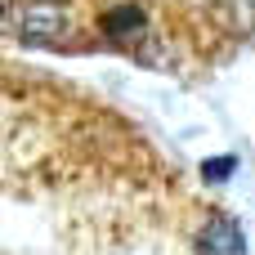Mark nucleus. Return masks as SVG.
I'll use <instances>...</instances> for the list:
<instances>
[{
    "label": "nucleus",
    "mask_w": 255,
    "mask_h": 255,
    "mask_svg": "<svg viewBox=\"0 0 255 255\" xmlns=\"http://www.w3.org/2000/svg\"><path fill=\"white\" fill-rule=\"evenodd\" d=\"M103 31H108V40H117V45H134V40L143 36V13H139V9H117V13L103 18Z\"/></svg>",
    "instance_id": "3"
},
{
    "label": "nucleus",
    "mask_w": 255,
    "mask_h": 255,
    "mask_svg": "<svg viewBox=\"0 0 255 255\" xmlns=\"http://www.w3.org/2000/svg\"><path fill=\"white\" fill-rule=\"evenodd\" d=\"M202 255H242V233L229 220H211L202 233Z\"/></svg>",
    "instance_id": "2"
},
{
    "label": "nucleus",
    "mask_w": 255,
    "mask_h": 255,
    "mask_svg": "<svg viewBox=\"0 0 255 255\" xmlns=\"http://www.w3.org/2000/svg\"><path fill=\"white\" fill-rule=\"evenodd\" d=\"M63 31H67V22H63V9H54V4H31L22 13V40L27 45H58Z\"/></svg>",
    "instance_id": "1"
}]
</instances>
